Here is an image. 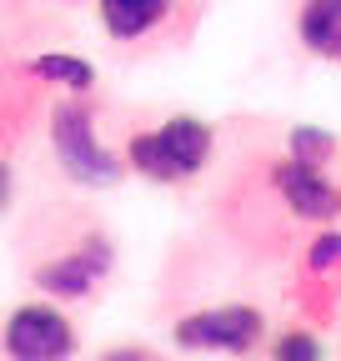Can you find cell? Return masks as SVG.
<instances>
[{"mask_svg": "<svg viewBox=\"0 0 341 361\" xmlns=\"http://www.w3.org/2000/svg\"><path fill=\"white\" fill-rule=\"evenodd\" d=\"M96 361H170V356H161V351L146 346V341H116V346L96 351Z\"/></svg>", "mask_w": 341, "mask_h": 361, "instance_id": "7c38bea8", "label": "cell"}, {"mask_svg": "<svg viewBox=\"0 0 341 361\" xmlns=\"http://www.w3.org/2000/svg\"><path fill=\"white\" fill-rule=\"evenodd\" d=\"M66 6H80V0H66Z\"/></svg>", "mask_w": 341, "mask_h": 361, "instance_id": "5bb4252c", "label": "cell"}, {"mask_svg": "<svg viewBox=\"0 0 341 361\" xmlns=\"http://www.w3.org/2000/svg\"><path fill=\"white\" fill-rule=\"evenodd\" d=\"M96 16L111 45L120 51H151V45L186 40L201 6L196 0H96Z\"/></svg>", "mask_w": 341, "mask_h": 361, "instance_id": "277c9868", "label": "cell"}, {"mask_svg": "<svg viewBox=\"0 0 341 361\" xmlns=\"http://www.w3.org/2000/svg\"><path fill=\"white\" fill-rule=\"evenodd\" d=\"M336 61H341V51H336Z\"/></svg>", "mask_w": 341, "mask_h": 361, "instance_id": "9a60e30c", "label": "cell"}, {"mask_svg": "<svg viewBox=\"0 0 341 361\" xmlns=\"http://www.w3.org/2000/svg\"><path fill=\"white\" fill-rule=\"evenodd\" d=\"M46 130H51V151L56 166L85 191H106L125 176L120 151H111L96 130V106L91 96H56V106L46 111Z\"/></svg>", "mask_w": 341, "mask_h": 361, "instance_id": "7a4b0ae2", "label": "cell"}, {"mask_svg": "<svg viewBox=\"0 0 341 361\" xmlns=\"http://www.w3.org/2000/svg\"><path fill=\"white\" fill-rule=\"evenodd\" d=\"M296 40L311 56L336 61V51H341V0H302L296 6Z\"/></svg>", "mask_w": 341, "mask_h": 361, "instance_id": "9c48e42d", "label": "cell"}, {"mask_svg": "<svg viewBox=\"0 0 341 361\" xmlns=\"http://www.w3.org/2000/svg\"><path fill=\"white\" fill-rule=\"evenodd\" d=\"M286 156L291 161H302V166H326V161H336V135L331 130H321V126H296L291 135H286Z\"/></svg>", "mask_w": 341, "mask_h": 361, "instance_id": "30bf717a", "label": "cell"}, {"mask_svg": "<svg viewBox=\"0 0 341 361\" xmlns=\"http://www.w3.org/2000/svg\"><path fill=\"white\" fill-rule=\"evenodd\" d=\"M20 75L35 80V85H61L66 96H91V90H96V71H91V61H80V56H70V51L30 56V61L20 66Z\"/></svg>", "mask_w": 341, "mask_h": 361, "instance_id": "ba28073f", "label": "cell"}, {"mask_svg": "<svg viewBox=\"0 0 341 361\" xmlns=\"http://www.w3.org/2000/svg\"><path fill=\"white\" fill-rule=\"evenodd\" d=\"M256 186L266 191V201H276L291 221H311V226H326L341 216V186L326 180V171L316 166H302V161H266L256 171Z\"/></svg>", "mask_w": 341, "mask_h": 361, "instance_id": "52a82bcc", "label": "cell"}, {"mask_svg": "<svg viewBox=\"0 0 341 361\" xmlns=\"http://www.w3.org/2000/svg\"><path fill=\"white\" fill-rule=\"evenodd\" d=\"M271 361H321V341L306 326H291L271 341Z\"/></svg>", "mask_w": 341, "mask_h": 361, "instance_id": "8fae6325", "label": "cell"}, {"mask_svg": "<svg viewBox=\"0 0 341 361\" xmlns=\"http://www.w3.org/2000/svg\"><path fill=\"white\" fill-rule=\"evenodd\" d=\"M11 201H16V171H11L6 156H0V216L11 211Z\"/></svg>", "mask_w": 341, "mask_h": 361, "instance_id": "4fadbf2b", "label": "cell"}, {"mask_svg": "<svg viewBox=\"0 0 341 361\" xmlns=\"http://www.w3.org/2000/svg\"><path fill=\"white\" fill-rule=\"evenodd\" d=\"M170 341H176V351H191V356H251L266 341V316L241 301L201 306L170 322Z\"/></svg>", "mask_w": 341, "mask_h": 361, "instance_id": "5b68a950", "label": "cell"}, {"mask_svg": "<svg viewBox=\"0 0 341 361\" xmlns=\"http://www.w3.org/2000/svg\"><path fill=\"white\" fill-rule=\"evenodd\" d=\"M80 331L61 311V301H20L0 322V356L6 361H75Z\"/></svg>", "mask_w": 341, "mask_h": 361, "instance_id": "8992f818", "label": "cell"}, {"mask_svg": "<svg viewBox=\"0 0 341 361\" xmlns=\"http://www.w3.org/2000/svg\"><path fill=\"white\" fill-rule=\"evenodd\" d=\"M211 151H216V130L201 116H170L161 126H141L125 135L120 161L125 171L156 180V186H186L206 171Z\"/></svg>", "mask_w": 341, "mask_h": 361, "instance_id": "6da1fadb", "label": "cell"}, {"mask_svg": "<svg viewBox=\"0 0 341 361\" xmlns=\"http://www.w3.org/2000/svg\"><path fill=\"white\" fill-rule=\"evenodd\" d=\"M116 271V241L91 226V231H80L70 246L40 256L30 266V281L46 301H91Z\"/></svg>", "mask_w": 341, "mask_h": 361, "instance_id": "3957f363", "label": "cell"}]
</instances>
